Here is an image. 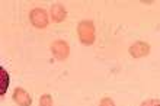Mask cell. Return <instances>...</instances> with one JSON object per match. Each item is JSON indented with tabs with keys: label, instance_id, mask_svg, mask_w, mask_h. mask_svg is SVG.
<instances>
[{
	"label": "cell",
	"instance_id": "8",
	"mask_svg": "<svg viewBox=\"0 0 160 106\" xmlns=\"http://www.w3.org/2000/svg\"><path fill=\"white\" fill-rule=\"evenodd\" d=\"M39 106H52V98L50 94H42L39 99Z\"/></svg>",
	"mask_w": 160,
	"mask_h": 106
},
{
	"label": "cell",
	"instance_id": "4",
	"mask_svg": "<svg viewBox=\"0 0 160 106\" xmlns=\"http://www.w3.org/2000/svg\"><path fill=\"white\" fill-rule=\"evenodd\" d=\"M148 52H150V45L146 42H141V41L134 42L130 47V54H131V57H134V58L146 57V55H148Z\"/></svg>",
	"mask_w": 160,
	"mask_h": 106
},
{
	"label": "cell",
	"instance_id": "2",
	"mask_svg": "<svg viewBox=\"0 0 160 106\" xmlns=\"http://www.w3.org/2000/svg\"><path fill=\"white\" fill-rule=\"evenodd\" d=\"M51 52L57 60H66L70 54V47L66 41L58 39V41H54L51 44Z\"/></svg>",
	"mask_w": 160,
	"mask_h": 106
},
{
	"label": "cell",
	"instance_id": "10",
	"mask_svg": "<svg viewBox=\"0 0 160 106\" xmlns=\"http://www.w3.org/2000/svg\"><path fill=\"white\" fill-rule=\"evenodd\" d=\"M101 106H115V103L111 98H105L101 100Z\"/></svg>",
	"mask_w": 160,
	"mask_h": 106
},
{
	"label": "cell",
	"instance_id": "5",
	"mask_svg": "<svg viewBox=\"0 0 160 106\" xmlns=\"http://www.w3.org/2000/svg\"><path fill=\"white\" fill-rule=\"evenodd\" d=\"M13 99L15 102L19 106H31L32 105V98H31L28 92L25 89H21V87H16L15 92H13Z\"/></svg>",
	"mask_w": 160,
	"mask_h": 106
},
{
	"label": "cell",
	"instance_id": "1",
	"mask_svg": "<svg viewBox=\"0 0 160 106\" xmlns=\"http://www.w3.org/2000/svg\"><path fill=\"white\" fill-rule=\"evenodd\" d=\"M77 34L84 45H92L95 42V25L92 21H82L77 26Z\"/></svg>",
	"mask_w": 160,
	"mask_h": 106
},
{
	"label": "cell",
	"instance_id": "3",
	"mask_svg": "<svg viewBox=\"0 0 160 106\" xmlns=\"http://www.w3.org/2000/svg\"><path fill=\"white\" fill-rule=\"evenodd\" d=\"M31 22H32V25L35 28H47L48 25V16H47V12L44 9H34L32 12H31Z\"/></svg>",
	"mask_w": 160,
	"mask_h": 106
},
{
	"label": "cell",
	"instance_id": "6",
	"mask_svg": "<svg viewBox=\"0 0 160 106\" xmlns=\"http://www.w3.org/2000/svg\"><path fill=\"white\" fill-rule=\"evenodd\" d=\"M66 16H67V12L61 4H54L51 7V17H52L54 22H63L66 19Z\"/></svg>",
	"mask_w": 160,
	"mask_h": 106
},
{
	"label": "cell",
	"instance_id": "7",
	"mask_svg": "<svg viewBox=\"0 0 160 106\" xmlns=\"http://www.w3.org/2000/svg\"><path fill=\"white\" fill-rule=\"evenodd\" d=\"M0 77H2V94H4L9 84V74L6 73L4 68H0Z\"/></svg>",
	"mask_w": 160,
	"mask_h": 106
},
{
	"label": "cell",
	"instance_id": "9",
	"mask_svg": "<svg viewBox=\"0 0 160 106\" xmlns=\"http://www.w3.org/2000/svg\"><path fill=\"white\" fill-rule=\"evenodd\" d=\"M141 106H160V99H148L141 103Z\"/></svg>",
	"mask_w": 160,
	"mask_h": 106
}]
</instances>
